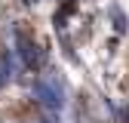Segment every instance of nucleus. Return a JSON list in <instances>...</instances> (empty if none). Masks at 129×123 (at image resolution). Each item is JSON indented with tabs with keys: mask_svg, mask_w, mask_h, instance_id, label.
I'll list each match as a JSON object with an SVG mask.
<instances>
[{
	"mask_svg": "<svg viewBox=\"0 0 129 123\" xmlns=\"http://www.w3.org/2000/svg\"><path fill=\"white\" fill-rule=\"evenodd\" d=\"M9 80V74H6V65H3V58H0V89H3V83Z\"/></svg>",
	"mask_w": 129,
	"mask_h": 123,
	"instance_id": "obj_3",
	"label": "nucleus"
},
{
	"mask_svg": "<svg viewBox=\"0 0 129 123\" xmlns=\"http://www.w3.org/2000/svg\"><path fill=\"white\" fill-rule=\"evenodd\" d=\"M15 43H19V52H22V58H25V65H28V68H34L37 61H40V55H37V46L31 43V40L22 34V31L15 34Z\"/></svg>",
	"mask_w": 129,
	"mask_h": 123,
	"instance_id": "obj_2",
	"label": "nucleus"
},
{
	"mask_svg": "<svg viewBox=\"0 0 129 123\" xmlns=\"http://www.w3.org/2000/svg\"><path fill=\"white\" fill-rule=\"evenodd\" d=\"M31 89H34V99H37L40 105H46V108H52V111H58V108L64 105V99H61V86L52 83V80H37Z\"/></svg>",
	"mask_w": 129,
	"mask_h": 123,
	"instance_id": "obj_1",
	"label": "nucleus"
}]
</instances>
